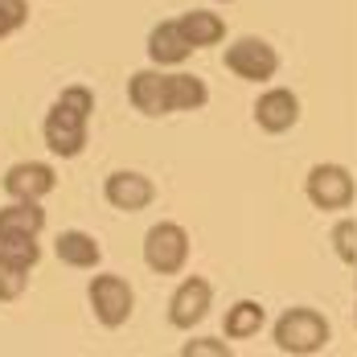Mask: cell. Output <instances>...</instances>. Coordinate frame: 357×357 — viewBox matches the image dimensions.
<instances>
[{
    "label": "cell",
    "instance_id": "9a60e30c",
    "mask_svg": "<svg viewBox=\"0 0 357 357\" xmlns=\"http://www.w3.org/2000/svg\"><path fill=\"white\" fill-rule=\"evenodd\" d=\"M58 259L66 263V267H78V271H91V267H99L103 263V247H99V238L95 234H86V230H62L58 234Z\"/></svg>",
    "mask_w": 357,
    "mask_h": 357
},
{
    "label": "cell",
    "instance_id": "6da1fadb",
    "mask_svg": "<svg viewBox=\"0 0 357 357\" xmlns=\"http://www.w3.org/2000/svg\"><path fill=\"white\" fill-rule=\"evenodd\" d=\"M128 99L140 115H173V111H202L210 103V86L197 74L136 70L128 82Z\"/></svg>",
    "mask_w": 357,
    "mask_h": 357
},
{
    "label": "cell",
    "instance_id": "e0dca14e",
    "mask_svg": "<svg viewBox=\"0 0 357 357\" xmlns=\"http://www.w3.org/2000/svg\"><path fill=\"white\" fill-rule=\"evenodd\" d=\"M267 324V308L259 304V300H238V304H230L226 308V337L230 341H247V337H259V328Z\"/></svg>",
    "mask_w": 357,
    "mask_h": 357
},
{
    "label": "cell",
    "instance_id": "d6986e66",
    "mask_svg": "<svg viewBox=\"0 0 357 357\" xmlns=\"http://www.w3.org/2000/svg\"><path fill=\"white\" fill-rule=\"evenodd\" d=\"M25 21H29V4L25 0H0V41L13 37Z\"/></svg>",
    "mask_w": 357,
    "mask_h": 357
},
{
    "label": "cell",
    "instance_id": "5b68a950",
    "mask_svg": "<svg viewBox=\"0 0 357 357\" xmlns=\"http://www.w3.org/2000/svg\"><path fill=\"white\" fill-rule=\"evenodd\" d=\"M86 300H91V312H95V321L103 324V328H123V324L132 321V308H136L132 284L123 275H115V271L95 275L91 287H86Z\"/></svg>",
    "mask_w": 357,
    "mask_h": 357
},
{
    "label": "cell",
    "instance_id": "ac0fdd59",
    "mask_svg": "<svg viewBox=\"0 0 357 357\" xmlns=\"http://www.w3.org/2000/svg\"><path fill=\"white\" fill-rule=\"evenodd\" d=\"M333 250L341 263H349V267L357 263V218H341L333 226Z\"/></svg>",
    "mask_w": 357,
    "mask_h": 357
},
{
    "label": "cell",
    "instance_id": "603a6c76",
    "mask_svg": "<svg viewBox=\"0 0 357 357\" xmlns=\"http://www.w3.org/2000/svg\"><path fill=\"white\" fill-rule=\"evenodd\" d=\"M226 4H230V0H226Z\"/></svg>",
    "mask_w": 357,
    "mask_h": 357
},
{
    "label": "cell",
    "instance_id": "3957f363",
    "mask_svg": "<svg viewBox=\"0 0 357 357\" xmlns=\"http://www.w3.org/2000/svg\"><path fill=\"white\" fill-rule=\"evenodd\" d=\"M271 341H275L280 354L312 357L333 341V328H328V321H324V312L300 304V308H287L284 317L271 324Z\"/></svg>",
    "mask_w": 357,
    "mask_h": 357
},
{
    "label": "cell",
    "instance_id": "7c38bea8",
    "mask_svg": "<svg viewBox=\"0 0 357 357\" xmlns=\"http://www.w3.org/2000/svg\"><path fill=\"white\" fill-rule=\"evenodd\" d=\"M58 189V173L41 160H21L4 173V193L8 197H25V202H41L45 193Z\"/></svg>",
    "mask_w": 357,
    "mask_h": 357
},
{
    "label": "cell",
    "instance_id": "7a4b0ae2",
    "mask_svg": "<svg viewBox=\"0 0 357 357\" xmlns=\"http://www.w3.org/2000/svg\"><path fill=\"white\" fill-rule=\"evenodd\" d=\"M91 115H95V91L82 86V82L66 86V91L54 99L45 123H41L45 148H50L54 156H62V160L82 156V152H86V136H91Z\"/></svg>",
    "mask_w": 357,
    "mask_h": 357
},
{
    "label": "cell",
    "instance_id": "44dd1931",
    "mask_svg": "<svg viewBox=\"0 0 357 357\" xmlns=\"http://www.w3.org/2000/svg\"><path fill=\"white\" fill-rule=\"evenodd\" d=\"M354 287H357V263H354Z\"/></svg>",
    "mask_w": 357,
    "mask_h": 357
},
{
    "label": "cell",
    "instance_id": "7402d4cb",
    "mask_svg": "<svg viewBox=\"0 0 357 357\" xmlns=\"http://www.w3.org/2000/svg\"><path fill=\"white\" fill-rule=\"evenodd\" d=\"M354 324H357V308H354Z\"/></svg>",
    "mask_w": 357,
    "mask_h": 357
},
{
    "label": "cell",
    "instance_id": "30bf717a",
    "mask_svg": "<svg viewBox=\"0 0 357 357\" xmlns=\"http://www.w3.org/2000/svg\"><path fill=\"white\" fill-rule=\"evenodd\" d=\"M103 197H107L111 210H123V214H140L156 202V185L152 177H144L136 169H119L103 181Z\"/></svg>",
    "mask_w": 357,
    "mask_h": 357
},
{
    "label": "cell",
    "instance_id": "ffe728a7",
    "mask_svg": "<svg viewBox=\"0 0 357 357\" xmlns=\"http://www.w3.org/2000/svg\"><path fill=\"white\" fill-rule=\"evenodd\" d=\"M181 357H230V345L218 337H197V341L181 345Z\"/></svg>",
    "mask_w": 357,
    "mask_h": 357
},
{
    "label": "cell",
    "instance_id": "8fae6325",
    "mask_svg": "<svg viewBox=\"0 0 357 357\" xmlns=\"http://www.w3.org/2000/svg\"><path fill=\"white\" fill-rule=\"evenodd\" d=\"M255 123H259L267 136H284V132H291V128L300 123V99H296V91H287V86L263 91L259 103H255Z\"/></svg>",
    "mask_w": 357,
    "mask_h": 357
},
{
    "label": "cell",
    "instance_id": "277c9868",
    "mask_svg": "<svg viewBox=\"0 0 357 357\" xmlns=\"http://www.w3.org/2000/svg\"><path fill=\"white\" fill-rule=\"evenodd\" d=\"M304 197L317 210L341 214V210H349L357 202V181L345 165H312L308 177H304Z\"/></svg>",
    "mask_w": 357,
    "mask_h": 357
},
{
    "label": "cell",
    "instance_id": "2e32d148",
    "mask_svg": "<svg viewBox=\"0 0 357 357\" xmlns=\"http://www.w3.org/2000/svg\"><path fill=\"white\" fill-rule=\"evenodd\" d=\"M177 21L185 29V37L193 41V50H210V45H218L226 37V21L218 13H210V8H189V13H181Z\"/></svg>",
    "mask_w": 357,
    "mask_h": 357
},
{
    "label": "cell",
    "instance_id": "8992f818",
    "mask_svg": "<svg viewBox=\"0 0 357 357\" xmlns=\"http://www.w3.org/2000/svg\"><path fill=\"white\" fill-rule=\"evenodd\" d=\"M144 263L156 275H181L189 263V230L181 222H156L144 234Z\"/></svg>",
    "mask_w": 357,
    "mask_h": 357
},
{
    "label": "cell",
    "instance_id": "ba28073f",
    "mask_svg": "<svg viewBox=\"0 0 357 357\" xmlns=\"http://www.w3.org/2000/svg\"><path fill=\"white\" fill-rule=\"evenodd\" d=\"M226 70L247 82H267L280 70V50L263 37H238L226 45Z\"/></svg>",
    "mask_w": 357,
    "mask_h": 357
},
{
    "label": "cell",
    "instance_id": "4fadbf2b",
    "mask_svg": "<svg viewBox=\"0 0 357 357\" xmlns=\"http://www.w3.org/2000/svg\"><path fill=\"white\" fill-rule=\"evenodd\" d=\"M189 54H193V41L185 37L181 21H160V25H152V33H148V58H152L156 66H181Z\"/></svg>",
    "mask_w": 357,
    "mask_h": 357
},
{
    "label": "cell",
    "instance_id": "9c48e42d",
    "mask_svg": "<svg viewBox=\"0 0 357 357\" xmlns=\"http://www.w3.org/2000/svg\"><path fill=\"white\" fill-rule=\"evenodd\" d=\"M210 304H214V284L202 280V275H185L177 284V291L169 296V324L173 328H193L210 317Z\"/></svg>",
    "mask_w": 357,
    "mask_h": 357
},
{
    "label": "cell",
    "instance_id": "5bb4252c",
    "mask_svg": "<svg viewBox=\"0 0 357 357\" xmlns=\"http://www.w3.org/2000/svg\"><path fill=\"white\" fill-rule=\"evenodd\" d=\"M41 230H45V210H41V202L13 197V202L0 210V238H37Z\"/></svg>",
    "mask_w": 357,
    "mask_h": 357
},
{
    "label": "cell",
    "instance_id": "52a82bcc",
    "mask_svg": "<svg viewBox=\"0 0 357 357\" xmlns=\"http://www.w3.org/2000/svg\"><path fill=\"white\" fill-rule=\"evenodd\" d=\"M37 259H41L37 238H0V304H13L25 296Z\"/></svg>",
    "mask_w": 357,
    "mask_h": 357
}]
</instances>
